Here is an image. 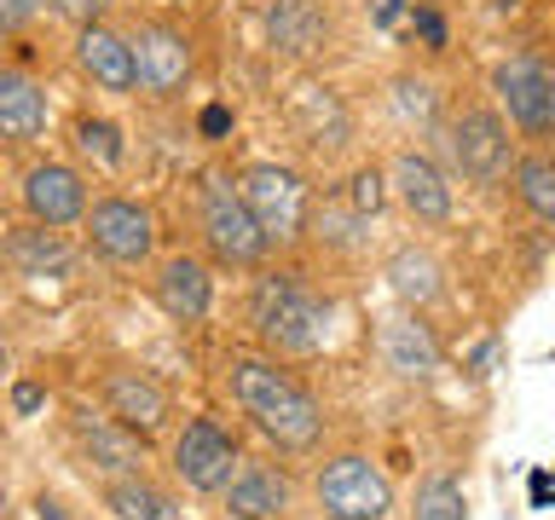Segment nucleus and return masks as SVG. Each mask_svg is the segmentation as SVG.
Listing matches in <instances>:
<instances>
[{
    "instance_id": "2",
    "label": "nucleus",
    "mask_w": 555,
    "mask_h": 520,
    "mask_svg": "<svg viewBox=\"0 0 555 520\" xmlns=\"http://www.w3.org/2000/svg\"><path fill=\"white\" fill-rule=\"evenodd\" d=\"M249 329L272 359H312L330 341V301L301 272H267L249 289Z\"/></svg>"
},
{
    "instance_id": "37",
    "label": "nucleus",
    "mask_w": 555,
    "mask_h": 520,
    "mask_svg": "<svg viewBox=\"0 0 555 520\" xmlns=\"http://www.w3.org/2000/svg\"><path fill=\"white\" fill-rule=\"evenodd\" d=\"M168 6H180V0H168Z\"/></svg>"
},
{
    "instance_id": "27",
    "label": "nucleus",
    "mask_w": 555,
    "mask_h": 520,
    "mask_svg": "<svg viewBox=\"0 0 555 520\" xmlns=\"http://www.w3.org/2000/svg\"><path fill=\"white\" fill-rule=\"evenodd\" d=\"M393 104H399V116H405V121H416V128H434V116H440L434 81H423V76H399L393 81Z\"/></svg>"
},
{
    "instance_id": "23",
    "label": "nucleus",
    "mask_w": 555,
    "mask_h": 520,
    "mask_svg": "<svg viewBox=\"0 0 555 520\" xmlns=\"http://www.w3.org/2000/svg\"><path fill=\"white\" fill-rule=\"evenodd\" d=\"M515 197L520 208H527L532 220H544L555 225V156L550 151H527V156H515Z\"/></svg>"
},
{
    "instance_id": "20",
    "label": "nucleus",
    "mask_w": 555,
    "mask_h": 520,
    "mask_svg": "<svg viewBox=\"0 0 555 520\" xmlns=\"http://www.w3.org/2000/svg\"><path fill=\"white\" fill-rule=\"evenodd\" d=\"M330 35V17L319 0H272L267 6V41L272 52H284V58H307V52H319Z\"/></svg>"
},
{
    "instance_id": "21",
    "label": "nucleus",
    "mask_w": 555,
    "mask_h": 520,
    "mask_svg": "<svg viewBox=\"0 0 555 520\" xmlns=\"http://www.w3.org/2000/svg\"><path fill=\"white\" fill-rule=\"evenodd\" d=\"M388 289H393L399 307L428 312L446 295V272H440V260H434L428 249H393L388 255Z\"/></svg>"
},
{
    "instance_id": "30",
    "label": "nucleus",
    "mask_w": 555,
    "mask_h": 520,
    "mask_svg": "<svg viewBox=\"0 0 555 520\" xmlns=\"http://www.w3.org/2000/svg\"><path fill=\"white\" fill-rule=\"evenodd\" d=\"M35 12H41V0H0V29H24L35 24Z\"/></svg>"
},
{
    "instance_id": "1",
    "label": "nucleus",
    "mask_w": 555,
    "mask_h": 520,
    "mask_svg": "<svg viewBox=\"0 0 555 520\" xmlns=\"http://www.w3.org/2000/svg\"><path fill=\"white\" fill-rule=\"evenodd\" d=\"M225 381H232V399L243 405V416L278 451L301 457V451H312L324 440V405L272 353H232L225 359Z\"/></svg>"
},
{
    "instance_id": "10",
    "label": "nucleus",
    "mask_w": 555,
    "mask_h": 520,
    "mask_svg": "<svg viewBox=\"0 0 555 520\" xmlns=\"http://www.w3.org/2000/svg\"><path fill=\"white\" fill-rule=\"evenodd\" d=\"M133 64H139V93L145 99H173L197 69V47L180 24H163V17H145L133 35Z\"/></svg>"
},
{
    "instance_id": "11",
    "label": "nucleus",
    "mask_w": 555,
    "mask_h": 520,
    "mask_svg": "<svg viewBox=\"0 0 555 520\" xmlns=\"http://www.w3.org/2000/svg\"><path fill=\"white\" fill-rule=\"evenodd\" d=\"M69 440H76V457L93 468L99 480H121V474H145V451L151 440L133 433L128 422H116L111 411H76L69 416Z\"/></svg>"
},
{
    "instance_id": "14",
    "label": "nucleus",
    "mask_w": 555,
    "mask_h": 520,
    "mask_svg": "<svg viewBox=\"0 0 555 520\" xmlns=\"http://www.w3.org/2000/svg\"><path fill=\"white\" fill-rule=\"evenodd\" d=\"M76 69L99 87V93H139L133 41H128V35H116L111 24L76 29Z\"/></svg>"
},
{
    "instance_id": "13",
    "label": "nucleus",
    "mask_w": 555,
    "mask_h": 520,
    "mask_svg": "<svg viewBox=\"0 0 555 520\" xmlns=\"http://www.w3.org/2000/svg\"><path fill=\"white\" fill-rule=\"evenodd\" d=\"M17 197H24V214H29L35 225H52V232L81 225L87 208H93L81 168H69V162H35V168L24 173V185H17Z\"/></svg>"
},
{
    "instance_id": "12",
    "label": "nucleus",
    "mask_w": 555,
    "mask_h": 520,
    "mask_svg": "<svg viewBox=\"0 0 555 520\" xmlns=\"http://www.w3.org/2000/svg\"><path fill=\"white\" fill-rule=\"evenodd\" d=\"M99 411H111L116 422H128L133 433L156 440V433L168 428V416H173V399H168V388H163L151 370L116 364V370L99 376Z\"/></svg>"
},
{
    "instance_id": "3",
    "label": "nucleus",
    "mask_w": 555,
    "mask_h": 520,
    "mask_svg": "<svg viewBox=\"0 0 555 520\" xmlns=\"http://www.w3.org/2000/svg\"><path fill=\"white\" fill-rule=\"evenodd\" d=\"M312 497H319L324 520H388L393 515V480L364 457V451H336L312 474Z\"/></svg>"
},
{
    "instance_id": "22",
    "label": "nucleus",
    "mask_w": 555,
    "mask_h": 520,
    "mask_svg": "<svg viewBox=\"0 0 555 520\" xmlns=\"http://www.w3.org/2000/svg\"><path fill=\"white\" fill-rule=\"evenodd\" d=\"M99 497H104V509H111V520H168V492L145 474L104 480Z\"/></svg>"
},
{
    "instance_id": "29",
    "label": "nucleus",
    "mask_w": 555,
    "mask_h": 520,
    "mask_svg": "<svg viewBox=\"0 0 555 520\" xmlns=\"http://www.w3.org/2000/svg\"><path fill=\"white\" fill-rule=\"evenodd\" d=\"M116 0H52V12L59 17H69L76 29H87V24H104V12H111Z\"/></svg>"
},
{
    "instance_id": "16",
    "label": "nucleus",
    "mask_w": 555,
    "mask_h": 520,
    "mask_svg": "<svg viewBox=\"0 0 555 520\" xmlns=\"http://www.w3.org/2000/svg\"><path fill=\"white\" fill-rule=\"evenodd\" d=\"M382 364L399 376V381H428L434 370H440V336H434V324L423 318V312H393L388 324H382Z\"/></svg>"
},
{
    "instance_id": "19",
    "label": "nucleus",
    "mask_w": 555,
    "mask_h": 520,
    "mask_svg": "<svg viewBox=\"0 0 555 520\" xmlns=\"http://www.w3.org/2000/svg\"><path fill=\"white\" fill-rule=\"evenodd\" d=\"M220 497L232 520H284L289 515V480L272 463H243Z\"/></svg>"
},
{
    "instance_id": "36",
    "label": "nucleus",
    "mask_w": 555,
    "mask_h": 520,
    "mask_svg": "<svg viewBox=\"0 0 555 520\" xmlns=\"http://www.w3.org/2000/svg\"><path fill=\"white\" fill-rule=\"evenodd\" d=\"M0 509H7V492H0Z\"/></svg>"
},
{
    "instance_id": "25",
    "label": "nucleus",
    "mask_w": 555,
    "mask_h": 520,
    "mask_svg": "<svg viewBox=\"0 0 555 520\" xmlns=\"http://www.w3.org/2000/svg\"><path fill=\"white\" fill-rule=\"evenodd\" d=\"M7 249H12V260H17L29 277H47V272H64V266H69L64 232H52V225H29V232H17Z\"/></svg>"
},
{
    "instance_id": "6",
    "label": "nucleus",
    "mask_w": 555,
    "mask_h": 520,
    "mask_svg": "<svg viewBox=\"0 0 555 520\" xmlns=\"http://www.w3.org/2000/svg\"><path fill=\"white\" fill-rule=\"evenodd\" d=\"M237 191H243L249 214L260 220V232H267L272 243H295V237L307 232L312 197H307V185H301V173H295V168L249 162V168L237 173Z\"/></svg>"
},
{
    "instance_id": "17",
    "label": "nucleus",
    "mask_w": 555,
    "mask_h": 520,
    "mask_svg": "<svg viewBox=\"0 0 555 520\" xmlns=\"http://www.w3.org/2000/svg\"><path fill=\"white\" fill-rule=\"evenodd\" d=\"M47 121H52L47 87L29 69L0 64V145H35V139H47Z\"/></svg>"
},
{
    "instance_id": "31",
    "label": "nucleus",
    "mask_w": 555,
    "mask_h": 520,
    "mask_svg": "<svg viewBox=\"0 0 555 520\" xmlns=\"http://www.w3.org/2000/svg\"><path fill=\"white\" fill-rule=\"evenodd\" d=\"M411 24L423 29V41H428V47H446V24H440V12H434V6H416Z\"/></svg>"
},
{
    "instance_id": "28",
    "label": "nucleus",
    "mask_w": 555,
    "mask_h": 520,
    "mask_svg": "<svg viewBox=\"0 0 555 520\" xmlns=\"http://www.w3.org/2000/svg\"><path fill=\"white\" fill-rule=\"evenodd\" d=\"M382 203H388V173H382V168H359L353 173V208H359V214H376Z\"/></svg>"
},
{
    "instance_id": "15",
    "label": "nucleus",
    "mask_w": 555,
    "mask_h": 520,
    "mask_svg": "<svg viewBox=\"0 0 555 520\" xmlns=\"http://www.w3.org/2000/svg\"><path fill=\"white\" fill-rule=\"evenodd\" d=\"M388 185H393V197L405 203V214L416 225H446L451 220V185H446V173H440L434 156L399 151L393 168H388Z\"/></svg>"
},
{
    "instance_id": "18",
    "label": "nucleus",
    "mask_w": 555,
    "mask_h": 520,
    "mask_svg": "<svg viewBox=\"0 0 555 520\" xmlns=\"http://www.w3.org/2000/svg\"><path fill=\"white\" fill-rule=\"evenodd\" d=\"M151 289H156V307L180 324H197V318H208V307H215V277H208V266L197 255H168L163 266H156Z\"/></svg>"
},
{
    "instance_id": "26",
    "label": "nucleus",
    "mask_w": 555,
    "mask_h": 520,
    "mask_svg": "<svg viewBox=\"0 0 555 520\" xmlns=\"http://www.w3.org/2000/svg\"><path fill=\"white\" fill-rule=\"evenodd\" d=\"M76 151H81V156H93L99 168H116L121 156H128V151H121L116 121H99V116H81V121H76Z\"/></svg>"
},
{
    "instance_id": "35",
    "label": "nucleus",
    "mask_w": 555,
    "mask_h": 520,
    "mask_svg": "<svg viewBox=\"0 0 555 520\" xmlns=\"http://www.w3.org/2000/svg\"><path fill=\"white\" fill-rule=\"evenodd\" d=\"M7 376H12V353L0 347V381H7Z\"/></svg>"
},
{
    "instance_id": "9",
    "label": "nucleus",
    "mask_w": 555,
    "mask_h": 520,
    "mask_svg": "<svg viewBox=\"0 0 555 520\" xmlns=\"http://www.w3.org/2000/svg\"><path fill=\"white\" fill-rule=\"evenodd\" d=\"M492 87L509 110L515 133L527 139H555V69L538 52H515L492 69Z\"/></svg>"
},
{
    "instance_id": "34",
    "label": "nucleus",
    "mask_w": 555,
    "mask_h": 520,
    "mask_svg": "<svg viewBox=\"0 0 555 520\" xmlns=\"http://www.w3.org/2000/svg\"><path fill=\"white\" fill-rule=\"evenodd\" d=\"M376 17H382V24H393V17H399V0H376Z\"/></svg>"
},
{
    "instance_id": "5",
    "label": "nucleus",
    "mask_w": 555,
    "mask_h": 520,
    "mask_svg": "<svg viewBox=\"0 0 555 520\" xmlns=\"http://www.w3.org/2000/svg\"><path fill=\"white\" fill-rule=\"evenodd\" d=\"M81 237H87V249L99 260H111V266H145L156 255V214L145 203L111 191V197H93V208H87V220H81Z\"/></svg>"
},
{
    "instance_id": "8",
    "label": "nucleus",
    "mask_w": 555,
    "mask_h": 520,
    "mask_svg": "<svg viewBox=\"0 0 555 520\" xmlns=\"http://www.w3.org/2000/svg\"><path fill=\"white\" fill-rule=\"evenodd\" d=\"M237 468H243V451L215 416H191V422L173 433V480H180L185 492L220 497Z\"/></svg>"
},
{
    "instance_id": "7",
    "label": "nucleus",
    "mask_w": 555,
    "mask_h": 520,
    "mask_svg": "<svg viewBox=\"0 0 555 520\" xmlns=\"http://www.w3.org/2000/svg\"><path fill=\"white\" fill-rule=\"evenodd\" d=\"M203 243L220 266H260L272 249V237L260 232V220L249 214L243 191L225 180H208V191H203Z\"/></svg>"
},
{
    "instance_id": "33",
    "label": "nucleus",
    "mask_w": 555,
    "mask_h": 520,
    "mask_svg": "<svg viewBox=\"0 0 555 520\" xmlns=\"http://www.w3.org/2000/svg\"><path fill=\"white\" fill-rule=\"evenodd\" d=\"M225 121H232L225 110H208V116H203V128H208V133H225Z\"/></svg>"
},
{
    "instance_id": "32",
    "label": "nucleus",
    "mask_w": 555,
    "mask_h": 520,
    "mask_svg": "<svg viewBox=\"0 0 555 520\" xmlns=\"http://www.w3.org/2000/svg\"><path fill=\"white\" fill-rule=\"evenodd\" d=\"M47 405V393L41 388H35V381H17V388H12V411L17 416H29V411H41Z\"/></svg>"
},
{
    "instance_id": "24",
    "label": "nucleus",
    "mask_w": 555,
    "mask_h": 520,
    "mask_svg": "<svg viewBox=\"0 0 555 520\" xmlns=\"http://www.w3.org/2000/svg\"><path fill=\"white\" fill-rule=\"evenodd\" d=\"M411 520H468V497L457 474H423L411 485Z\"/></svg>"
},
{
    "instance_id": "4",
    "label": "nucleus",
    "mask_w": 555,
    "mask_h": 520,
    "mask_svg": "<svg viewBox=\"0 0 555 520\" xmlns=\"http://www.w3.org/2000/svg\"><path fill=\"white\" fill-rule=\"evenodd\" d=\"M446 151H451V168L463 173L468 185H498L503 173H515V139H509V121L486 104H463L446 128Z\"/></svg>"
}]
</instances>
